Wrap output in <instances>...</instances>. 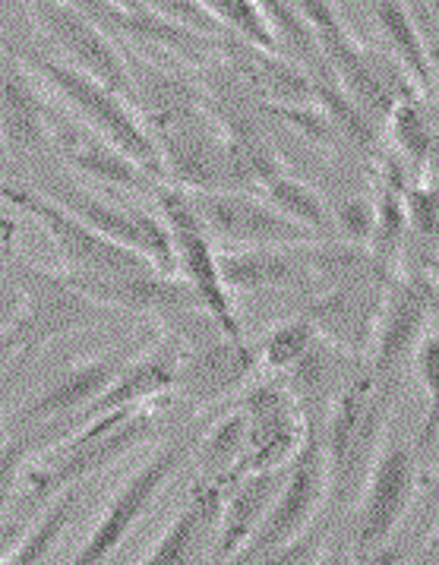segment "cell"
<instances>
[{"label": "cell", "instance_id": "obj_1", "mask_svg": "<svg viewBox=\"0 0 439 565\" xmlns=\"http://www.w3.org/2000/svg\"><path fill=\"white\" fill-rule=\"evenodd\" d=\"M23 61L25 67L39 76L42 86L64 98V105L76 114V120L83 127H89L105 142H111L117 152L137 161L139 168H146L156 181H164L162 152L149 134L146 120L130 108V102L124 95L95 83L93 76L73 70L64 61H57L54 54H45V57L29 54Z\"/></svg>", "mask_w": 439, "mask_h": 565}, {"label": "cell", "instance_id": "obj_2", "mask_svg": "<svg viewBox=\"0 0 439 565\" xmlns=\"http://www.w3.org/2000/svg\"><path fill=\"white\" fill-rule=\"evenodd\" d=\"M156 203L162 215L171 249H174V266L178 275L200 297V307L206 310L212 326L232 341H247L244 322L234 310L232 291L222 285V271H218V253L215 241L206 234V227L200 222L196 209L190 205V196L181 186H159L156 190Z\"/></svg>", "mask_w": 439, "mask_h": 565}, {"label": "cell", "instance_id": "obj_3", "mask_svg": "<svg viewBox=\"0 0 439 565\" xmlns=\"http://www.w3.org/2000/svg\"><path fill=\"white\" fill-rule=\"evenodd\" d=\"M0 200L25 212L29 218H35L42 225V231L51 237L54 249L61 253V259L67 263V269L76 271V275L115 278V275H146V271H156L149 266V259H142L139 253L120 247L115 241H108L105 234L93 231L83 218H76L69 209L54 203L51 196L32 190V186L0 183Z\"/></svg>", "mask_w": 439, "mask_h": 565}, {"label": "cell", "instance_id": "obj_4", "mask_svg": "<svg viewBox=\"0 0 439 565\" xmlns=\"http://www.w3.org/2000/svg\"><path fill=\"white\" fill-rule=\"evenodd\" d=\"M389 392L393 385L379 383L371 373L345 385L332 405L323 458L329 487L339 499L347 497L351 483H357L371 471L373 446L389 411Z\"/></svg>", "mask_w": 439, "mask_h": 565}, {"label": "cell", "instance_id": "obj_5", "mask_svg": "<svg viewBox=\"0 0 439 565\" xmlns=\"http://www.w3.org/2000/svg\"><path fill=\"white\" fill-rule=\"evenodd\" d=\"M325 490H329V477H325V458L320 433L310 420H303V433L298 449L291 455V468L288 477L281 480L278 493L269 502L266 515L254 531V537L240 546V553L234 556L232 565H244L250 559H259L266 553H272L285 543L298 541L303 531L310 527L313 515L323 505Z\"/></svg>", "mask_w": 439, "mask_h": 565}, {"label": "cell", "instance_id": "obj_6", "mask_svg": "<svg viewBox=\"0 0 439 565\" xmlns=\"http://www.w3.org/2000/svg\"><path fill=\"white\" fill-rule=\"evenodd\" d=\"M25 17L32 29L54 47V57L73 70L93 76L127 102H133V73L130 61L120 54L111 35L101 25L61 0H29Z\"/></svg>", "mask_w": 439, "mask_h": 565}, {"label": "cell", "instance_id": "obj_7", "mask_svg": "<svg viewBox=\"0 0 439 565\" xmlns=\"http://www.w3.org/2000/svg\"><path fill=\"white\" fill-rule=\"evenodd\" d=\"M206 234L232 247H291L317 237L285 218L266 200L244 190H186Z\"/></svg>", "mask_w": 439, "mask_h": 565}, {"label": "cell", "instance_id": "obj_8", "mask_svg": "<svg viewBox=\"0 0 439 565\" xmlns=\"http://www.w3.org/2000/svg\"><path fill=\"white\" fill-rule=\"evenodd\" d=\"M184 443L164 446L152 455L149 461H142L133 475L127 477V483L117 490L105 515L98 519L93 534L79 546V553L73 556L69 565H101L115 556V550L130 537V531L137 527L142 515L156 505V499L162 497V490L171 483V477L178 475V468L186 458Z\"/></svg>", "mask_w": 439, "mask_h": 565}, {"label": "cell", "instance_id": "obj_9", "mask_svg": "<svg viewBox=\"0 0 439 565\" xmlns=\"http://www.w3.org/2000/svg\"><path fill=\"white\" fill-rule=\"evenodd\" d=\"M437 313V285L433 278H389L379 317L373 326V376L379 383L393 385L395 373L411 361V351L424 339L427 329H433Z\"/></svg>", "mask_w": 439, "mask_h": 565}, {"label": "cell", "instance_id": "obj_10", "mask_svg": "<svg viewBox=\"0 0 439 565\" xmlns=\"http://www.w3.org/2000/svg\"><path fill=\"white\" fill-rule=\"evenodd\" d=\"M237 407L244 414L247 433H244V452L232 468L228 483L244 475L276 471L281 465H288L303 433L301 407L285 385H250Z\"/></svg>", "mask_w": 439, "mask_h": 565}, {"label": "cell", "instance_id": "obj_11", "mask_svg": "<svg viewBox=\"0 0 439 565\" xmlns=\"http://www.w3.org/2000/svg\"><path fill=\"white\" fill-rule=\"evenodd\" d=\"M417 493V458L408 443L393 439L376 455V465L367 471V487L361 499V524L354 550L367 556L371 550L389 541L398 521L411 509Z\"/></svg>", "mask_w": 439, "mask_h": 565}, {"label": "cell", "instance_id": "obj_12", "mask_svg": "<svg viewBox=\"0 0 439 565\" xmlns=\"http://www.w3.org/2000/svg\"><path fill=\"white\" fill-rule=\"evenodd\" d=\"M54 203L69 209L76 218H83L86 225L105 234L108 241H115L120 247L133 249L142 259H149V266L162 275H178L174 266V249H171V237L164 227L162 215L146 212L139 205L111 203L105 196H98L93 190H67L51 196Z\"/></svg>", "mask_w": 439, "mask_h": 565}, {"label": "cell", "instance_id": "obj_13", "mask_svg": "<svg viewBox=\"0 0 439 565\" xmlns=\"http://www.w3.org/2000/svg\"><path fill=\"white\" fill-rule=\"evenodd\" d=\"M156 411L159 405L146 407V411H133L127 420H120L111 430L98 433L89 443L79 446H61V458L47 468L29 471L25 483H29V497L32 499H51L54 493L67 490L73 483H79L83 477L98 475L108 465L120 461L130 449H137L139 443L149 436L152 424H156Z\"/></svg>", "mask_w": 439, "mask_h": 565}, {"label": "cell", "instance_id": "obj_14", "mask_svg": "<svg viewBox=\"0 0 439 565\" xmlns=\"http://www.w3.org/2000/svg\"><path fill=\"white\" fill-rule=\"evenodd\" d=\"M0 149L13 156L51 149V105L42 83L7 45H0Z\"/></svg>", "mask_w": 439, "mask_h": 565}, {"label": "cell", "instance_id": "obj_15", "mask_svg": "<svg viewBox=\"0 0 439 565\" xmlns=\"http://www.w3.org/2000/svg\"><path fill=\"white\" fill-rule=\"evenodd\" d=\"M61 281L69 285L76 295L93 300L98 307H117V310H139V313H174V310H203L196 291L186 285L181 275H61Z\"/></svg>", "mask_w": 439, "mask_h": 565}, {"label": "cell", "instance_id": "obj_16", "mask_svg": "<svg viewBox=\"0 0 439 565\" xmlns=\"http://www.w3.org/2000/svg\"><path fill=\"white\" fill-rule=\"evenodd\" d=\"M51 149L67 161L69 168L89 181L101 183L108 190H127V193H146L152 190V174L139 168L137 161L117 152L111 142L83 127L76 117L51 111Z\"/></svg>", "mask_w": 439, "mask_h": 565}, {"label": "cell", "instance_id": "obj_17", "mask_svg": "<svg viewBox=\"0 0 439 565\" xmlns=\"http://www.w3.org/2000/svg\"><path fill=\"white\" fill-rule=\"evenodd\" d=\"M222 285L228 291H310L317 278L307 263V244L240 247L218 253Z\"/></svg>", "mask_w": 439, "mask_h": 565}, {"label": "cell", "instance_id": "obj_18", "mask_svg": "<svg viewBox=\"0 0 439 565\" xmlns=\"http://www.w3.org/2000/svg\"><path fill=\"white\" fill-rule=\"evenodd\" d=\"M181 363H184V351L178 341H168L162 348L149 351L146 358L130 361L115 380L108 383V388L93 398L89 405L79 414L83 424H89L95 417H105L111 411L120 407H139V402H149V398H159L164 392H171L178 385V373H181Z\"/></svg>", "mask_w": 439, "mask_h": 565}, {"label": "cell", "instance_id": "obj_19", "mask_svg": "<svg viewBox=\"0 0 439 565\" xmlns=\"http://www.w3.org/2000/svg\"><path fill=\"white\" fill-rule=\"evenodd\" d=\"M222 480H200L186 505L178 512V519L171 521L162 531V537L152 543L149 556L139 565H196L203 556L208 531L218 524L222 512Z\"/></svg>", "mask_w": 439, "mask_h": 565}, {"label": "cell", "instance_id": "obj_20", "mask_svg": "<svg viewBox=\"0 0 439 565\" xmlns=\"http://www.w3.org/2000/svg\"><path fill=\"white\" fill-rule=\"evenodd\" d=\"M127 354H133V351L120 348V351H108V354H98V358H89V361L69 366L67 373L51 385L47 392H42L39 398H32L23 407V420H57V417H67V414L83 411L130 363Z\"/></svg>", "mask_w": 439, "mask_h": 565}, {"label": "cell", "instance_id": "obj_21", "mask_svg": "<svg viewBox=\"0 0 439 565\" xmlns=\"http://www.w3.org/2000/svg\"><path fill=\"white\" fill-rule=\"evenodd\" d=\"M237 483L228 499H222L218 512V543H215V559L212 565H232V559L240 553V546L254 537L259 521L266 515L269 502L281 487V477L276 471H256L232 480Z\"/></svg>", "mask_w": 439, "mask_h": 565}, {"label": "cell", "instance_id": "obj_22", "mask_svg": "<svg viewBox=\"0 0 439 565\" xmlns=\"http://www.w3.org/2000/svg\"><path fill=\"white\" fill-rule=\"evenodd\" d=\"M373 17L379 32L393 47L398 70L417 86V95L433 102L437 98V57L427 45L424 32L417 29L415 17L408 13L405 0H373Z\"/></svg>", "mask_w": 439, "mask_h": 565}, {"label": "cell", "instance_id": "obj_23", "mask_svg": "<svg viewBox=\"0 0 439 565\" xmlns=\"http://www.w3.org/2000/svg\"><path fill=\"white\" fill-rule=\"evenodd\" d=\"M256 363L259 361L250 341H232L222 335L193 358L190 370L178 373V383L190 385L193 395L200 398H218L232 392L234 385L247 383V376H254Z\"/></svg>", "mask_w": 439, "mask_h": 565}, {"label": "cell", "instance_id": "obj_24", "mask_svg": "<svg viewBox=\"0 0 439 565\" xmlns=\"http://www.w3.org/2000/svg\"><path fill=\"white\" fill-rule=\"evenodd\" d=\"M266 203L272 205L276 212H281L285 218H291L295 225H301L303 231H310L317 241H329L335 237L332 231V212L320 190H313L310 183L291 174H278L272 181L263 186Z\"/></svg>", "mask_w": 439, "mask_h": 565}, {"label": "cell", "instance_id": "obj_25", "mask_svg": "<svg viewBox=\"0 0 439 565\" xmlns=\"http://www.w3.org/2000/svg\"><path fill=\"white\" fill-rule=\"evenodd\" d=\"M386 130L393 136L398 156L415 164V168H427L433 164V152H437V127H433V114L424 108L420 95H401L395 102L389 114H386Z\"/></svg>", "mask_w": 439, "mask_h": 565}, {"label": "cell", "instance_id": "obj_26", "mask_svg": "<svg viewBox=\"0 0 439 565\" xmlns=\"http://www.w3.org/2000/svg\"><path fill=\"white\" fill-rule=\"evenodd\" d=\"M313 102L323 108L332 130L345 136L351 146L364 149L367 156L379 152V130L373 127V117L339 86L335 76L313 79Z\"/></svg>", "mask_w": 439, "mask_h": 565}, {"label": "cell", "instance_id": "obj_27", "mask_svg": "<svg viewBox=\"0 0 439 565\" xmlns=\"http://www.w3.org/2000/svg\"><path fill=\"white\" fill-rule=\"evenodd\" d=\"M317 341H320V332L307 317L281 319L276 326H269V332L254 344L256 361L272 373H288Z\"/></svg>", "mask_w": 439, "mask_h": 565}, {"label": "cell", "instance_id": "obj_28", "mask_svg": "<svg viewBox=\"0 0 439 565\" xmlns=\"http://www.w3.org/2000/svg\"><path fill=\"white\" fill-rule=\"evenodd\" d=\"M79 502V490L67 487L61 497L54 499V505L47 509L42 519L32 524V531L25 534L23 543L10 553V565H45V559L54 553V546L61 541L69 515Z\"/></svg>", "mask_w": 439, "mask_h": 565}, {"label": "cell", "instance_id": "obj_29", "mask_svg": "<svg viewBox=\"0 0 439 565\" xmlns=\"http://www.w3.org/2000/svg\"><path fill=\"white\" fill-rule=\"evenodd\" d=\"M200 3L232 35H237V39H244V42H250L256 47L278 51L276 35H272V29L266 23V17H263V10H259L256 0H200Z\"/></svg>", "mask_w": 439, "mask_h": 565}, {"label": "cell", "instance_id": "obj_30", "mask_svg": "<svg viewBox=\"0 0 439 565\" xmlns=\"http://www.w3.org/2000/svg\"><path fill=\"white\" fill-rule=\"evenodd\" d=\"M244 433H247V424H244V414L240 407H234L232 414H225L212 430L206 433L203 446H200V458L206 468H215L222 483H228L232 477V468L237 465V458L244 452Z\"/></svg>", "mask_w": 439, "mask_h": 565}, {"label": "cell", "instance_id": "obj_31", "mask_svg": "<svg viewBox=\"0 0 439 565\" xmlns=\"http://www.w3.org/2000/svg\"><path fill=\"white\" fill-rule=\"evenodd\" d=\"M329 212H332V231H335V237L342 244L371 247L373 222H376L373 200H367V196H347L342 203L329 205Z\"/></svg>", "mask_w": 439, "mask_h": 565}, {"label": "cell", "instance_id": "obj_32", "mask_svg": "<svg viewBox=\"0 0 439 565\" xmlns=\"http://www.w3.org/2000/svg\"><path fill=\"white\" fill-rule=\"evenodd\" d=\"M142 7L152 10V13H159L164 20H171V23L193 29L200 35H208V39L228 35V29L218 23L200 0H142Z\"/></svg>", "mask_w": 439, "mask_h": 565}, {"label": "cell", "instance_id": "obj_33", "mask_svg": "<svg viewBox=\"0 0 439 565\" xmlns=\"http://www.w3.org/2000/svg\"><path fill=\"white\" fill-rule=\"evenodd\" d=\"M401 205L408 215V227H415L424 237H437L439 203H437V183H408L401 193Z\"/></svg>", "mask_w": 439, "mask_h": 565}, {"label": "cell", "instance_id": "obj_34", "mask_svg": "<svg viewBox=\"0 0 439 565\" xmlns=\"http://www.w3.org/2000/svg\"><path fill=\"white\" fill-rule=\"evenodd\" d=\"M269 111L281 117L288 127H295L298 134L307 136L310 142H317V146H332V124H329V117L323 114V108L317 105V102H307V105H272Z\"/></svg>", "mask_w": 439, "mask_h": 565}, {"label": "cell", "instance_id": "obj_35", "mask_svg": "<svg viewBox=\"0 0 439 565\" xmlns=\"http://www.w3.org/2000/svg\"><path fill=\"white\" fill-rule=\"evenodd\" d=\"M411 363L417 370V380L427 392V405H437V370H439V335L437 329H427L424 339L417 341L411 351Z\"/></svg>", "mask_w": 439, "mask_h": 565}, {"label": "cell", "instance_id": "obj_36", "mask_svg": "<svg viewBox=\"0 0 439 565\" xmlns=\"http://www.w3.org/2000/svg\"><path fill=\"white\" fill-rule=\"evenodd\" d=\"M25 452H29V446L23 439H3L0 443V512L10 502V497L17 493V483L23 477Z\"/></svg>", "mask_w": 439, "mask_h": 565}, {"label": "cell", "instance_id": "obj_37", "mask_svg": "<svg viewBox=\"0 0 439 565\" xmlns=\"http://www.w3.org/2000/svg\"><path fill=\"white\" fill-rule=\"evenodd\" d=\"M317 550H320V531H303L298 541L285 543L272 553L259 556L256 565H310L317 559Z\"/></svg>", "mask_w": 439, "mask_h": 565}, {"label": "cell", "instance_id": "obj_38", "mask_svg": "<svg viewBox=\"0 0 439 565\" xmlns=\"http://www.w3.org/2000/svg\"><path fill=\"white\" fill-rule=\"evenodd\" d=\"M61 3L76 7L79 13H86V17L95 20L105 32H117V20H120V13H124V10H117L115 3H108V0H61Z\"/></svg>", "mask_w": 439, "mask_h": 565}, {"label": "cell", "instance_id": "obj_39", "mask_svg": "<svg viewBox=\"0 0 439 565\" xmlns=\"http://www.w3.org/2000/svg\"><path fill=\"white\" fill-rule=\"evenodd\" d=\"M408 563V556H405V550L401 546H376L371 550L367 556H364V563L361 565H405Z\"/></svg>", "mask_w": 439, "mask_h": 565}, {"label": "cell", "instance_id": "obj_40", "mask_svg": "<svg viewBox=\"0 0 439 565\" xmlns=\"http://www.w3.org/2000/svg\"><path fill=\"white\" fill-rule=\"evenodd\" d=\"M29 7V0H0V17H7V13H17V10H23Z\"/></svg>", "mask_w": 439, "mask_h": 565}, {"label": "cell", "instance_id": "obj_41", "mask_svg": "<svg viewBox=\"0 0 439 565\" xmlns=\"http://www.w3.org/2000/svg\"><path fill=\"white\" fill-rule=\"evenodd\" d=\"M108 3H115L117 10H124V13H139V10H146L142 0H108Z\"/></svg>", "mask_w": 439, "mask_h": 565}, {"label": "cell", "instance_id": "obj_42", "mask_svg": "<svg viewBox=\"0 0 439 565\" xmlns=\"http://www.w3.org/2000/svg\"><path fill=\"white\" fill-rule=\"evenodd\" d=\"M310 565H347L345 553H329V556H320V559H313Z\"/></svg>", "mask_w": 439, "mask_h": 565}]
</instances>
